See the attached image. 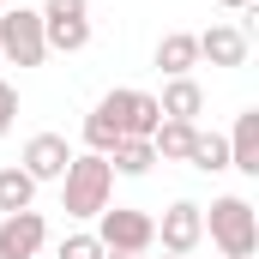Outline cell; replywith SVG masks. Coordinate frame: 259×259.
<instances>
[{"instance_id":"cell-1","label":"cell","mask_w":259,"mask_h":259,"mask_svg":"<svg viewBox=\"0 0 259 259\" xmlns=\"http://www.w3.org/2000/svg\"><path fill=\"white\" fill-rule=\"evenodd\" d=\"M109 199H115V169H109V157L72 151V163H66V175H61V211L66 217H97V211H109Z\"/></svg>"},{"instance_id":"cell-2","label":"cell","mask_w":259,"mask_h":259,"mask_svg":"<svg viewBox=\"0 0 259 259\" xmlns=\"http://www.w3.org/2000/svg\"><path fill=\"white\" fill-rule=\"evenodd\" d=\"M205 235L217 241L223 259H253L259 253V211L241 193H223V199H211V211H205Z\"/></svg>"},{"instance_id":"cell-3","label":"cell","mask_w":259,"mask_h":259,"mask_svg":"<svg viewBox=\"0 0 259 259\" xmlns=\"http://www.w3.org/2000/svg\"><path fill=\"white\" fill-rule=\"evenodd\" d=\"M97 241H103V253H151L157 217L133 211V205H109V211H97Z\"/></svg>"},{"instance_id":"cell-4","label":"cell","mask_w":259,"mask_h":259,"mask_svg":"<svg viewBox=\"0 0 259 259\" xmlns=\"http://www.w3.org/2000/svg\"><path fill=\"white\" fill-rule=\"evenodd\" d=\"M42 42H49V55H84L91 49V0H49Z\"/></svg>"},{"instance_id":"cell-5","label":"cell","mask_w":259,"mask_h":259,"mask_svg":"<svg viewBox=\"0 0 259 259\" xmlns=\"http://www.w3.org/2000/svg\"><path fill=\"white\" fill-rule=\"evenodd\" d=\"M0 61H12V66H42V61H49L42 12H30V6L0 12Z\"/></svg>"},{"instance_id":"cell-6","label":"cell","mask_w":259,"mask_h":259,"mask_svg":"<svg viewBox=\"0 0 259 259\" xmlns=\"http://www.w3.org/2000/svg\"><path fill=\"white\" fill-rule=\"evenodd\" d=\"M97 109H109V115H115L121 139H151V133H157V121H163L157 97H151V91H133V84H115Z\"/></svg>"},{"instance_id":"cell-7","label":"cell","mask_w":259,"mask_h":259,"mask_svg":"<svg viewBox=\"0 0 259 259\" xmlns=\"http://www.w3.org/2000/svg\"><path fill=\"white\" fill-rule=\"evenodd\" d=\"M66 163H72V145H66L61 133H30L24 139V157H18V169L42 187V181H61Z\"/></svg>"},{"instance_id":"cell-8","label":"cell","mask_w":259,"mask_h":259,"mask_svg":"<svg viewBox=\"0 0 259 259\" xmlns=\"http://www.w3.org/2000/svg\"><path fill=\"white\" fill-rule=\"evenodd\" d=\"M157 241H163V253H193L199 241H205V205L175 199L163 211V223H157Z\"/></svg>"},{"instance_id":"cell-9","label":"cell","mask_w":259,"mask_h":259,"mask_svg":"<svg viewBox=\"0 0 259 259\" xmlns=\"http://www.w3.org/2000/svg\"><path fill=\"white\" fill-rule=\"evenodd\" d=\"M42 241H49L42 211H12V217H0V259H36Z\"/></svg>"},{"instance_id":"cell-10","label":"cell","mask_w":259,"mask_h":259,"mask_svg":"<svg viewBox=\"0 0 259 259\" xmlns=\"http://www.w3.org/2000/svg\"><path fill=\"white\" fill-rule=\"evenodd\" d=\"M247 55H253V42H247L241 24H211V30H199V61H211V66H247Z\"/></svg>"},{"instance_id":"cell-11","label":"cell","mask_w":259,"mask_h":259,"mask_svg":"<svg viewBox=\"0 0 259 259\" xmlns=\"http://www.w3.org/2000/svg\"><path fill=\"white\" fill-rule=\"evenodd\" d=\"M157 109H163V121H193L205 115V91H199V78L187 72V78H169L163 84V97H157Z\"/></svg>"},{"instance_id":"cell-12","label":"cell","mask_w":259,"mask_h":259,"mask_svg":"<svg viewBox=\"0 0 259 259\" xmlns=\"http://www.w3.org/2000/svg\"><path fill=\"white\" fill-rule=\"evenodd\" d=\"M223 145H229V169L259 175V109H241V115H235V133H229Z\"/></svg>"},{"instance_id":"cell-13","label":"cell","mask_w":259,"mask_h":259,"mask_svg":"<svg viewBox=\"0 0 259 259\" xmlns=\"http://www.w3.org/2000/svg\"><path fill=\"white\" fill-rule=\"evenodd\" d=\"M157 66H163L169 78H187V72L199 66V36L193 30H169V36L157 42Z\"/></svg>"},{"instance_id":"cell-14","label":"cell","mask_w":259,"mask_h":259,"mask_svg":"<svg viewBox=\"0 0 259 259\" xmlns=\"http://www.w3.org/2000/svg\"><path fill=\"white\" fill-rule=\"evenodd\" d=\"M193 121H157L151 133V151H157V163H187V145H193Z\"/></svg>"},{"instance_id":"cell-15","label":"cell","mask_w":259,"mask_h":259,"mask_svg":"<svg viewBox=\"0 0 259 259\" xmlns=\"http://www.w3.org/2000/svg\"><path fill=\"white\" fill-rule=\"evenodd\" d=\"M187 163H193L199 175H217V169H229V145H223V133H193V145H187Z\"/></svg>"},{"instance_id":"cell-16","label":"cell","mask_w":259,"mask_h":259,"mask_svg":"<svg viewBox=\"0 0 259 259\" xmlns=\"http://www.w3.org/2000/svg\"><path fill=\"white\" fill-rule=\"evenodd\" d=\"M151 163H157L151 139H121V145L109 151V169H115V175H151Z\"/></svg>"},{"instance_id":"cell-17","label":"cell","mask_w":259,"mask_h":259,"mask_svg":"<svg viewBox=\"0 0 259 259\" xmlns=\"http://www.w3.org/2000/svg\"><path fill=\"white\" fill-rule=\"evenodd\" d=\"M30 199H36V181L12 163V169H0V217H12V211H30Z\"/></svg>"},{"instance_id":"cell-18","label":"cell","mask_w":259,"mask_h":259,"mask_svg":"<svg viewBox=\"0 0 259 259\" xmlns=\"http://www.w3.org/2000/svg\"><path fill=\"white\" fill-rule=\"evenodd\" d=\"M115 145H121V127H115V115H109V109H91V115H84V151L109 157Z\"/></svg>"},{"instance_id":"cell-19","label":"cell","mask_w":259,"mask_h":259,"mask_svg":"<svg viewBox=\"0 0 259 259\" xmlns=\"http://www.w3.org/2000/svg\"><path fill=\"white\" fill-rule=\"evenodd\" d=\"M55 259H103V241L97 235H66L61 247H55Z\"/></svg>"},{"instance_id":"cell-20","label":"cell","mask_w":259,"mask_h":259,"mask_svg":"<svg viewBox=\"0 0 259 259\" xmlns=\"http://www.w3.org/2000/svg\"><path fill=\"white\" fill-rule=\"evenodd\" d=\"M12 121H18V84H6V78H0V139L12 133Z\"/></svg>"},{"instance_id":"cell-21","label":"cell","mask_w":259,"mask_h":259,"mask_svg":"<svg viewBox=\"0 0 259 259\" xmlns=\"http://www.w3.org/2000/svg\"><path fill=\"white\" fill-rule=\"evenodd\" d=\"M217 6H229V12H253V0H217Z\"/></svg>"},{"instance_id":"cell-22","label":"cell","mask_w":259,"mask_h":259,"mask_svg":"<svg viewBox=\"0 0 259 259\" xmlns=\"http://www.w3.org/2000/svg\"><path fill=\"white\" fill-rule=\"evenodd\" d=\"M103 259H145V253H103Z\"/></svg>"},{"instance_id":"cell-23","label":"cell","mask_w":259,"mask_h":259,"mask_svg":"<svg viewBox=\"0 0 259 259\" xmlns=\"http://www.w3.org/2000/svg\"><path fill=\"white\" fill-rule=\"evenodd\" d=\"M169 259H193V253H169Z\"/></svg>"},{"instance_id":"cell-24","label":"cell","mask_w":259,"mask_h":259,"mask_svg":"<svg viewBox=\"0 0 259 259\" xmlns=\"http://www.w3.org/2000/svg\"><path fill=\"white\" fill-rule=\"evenodd\" d=\"M0 12H6V0H0Z\"/></svg>"}]
</instances>
